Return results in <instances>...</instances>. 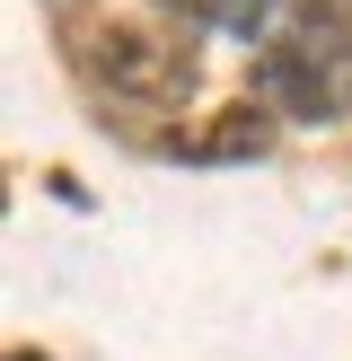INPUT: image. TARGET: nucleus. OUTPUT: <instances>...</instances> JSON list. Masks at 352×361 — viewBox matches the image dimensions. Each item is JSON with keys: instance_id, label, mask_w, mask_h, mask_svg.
Masks as SVG:
<instances>
[{"instance_id": "1", "label": "nucleus", "mask_w": 352, "mask_h": 361, "mask_svg": "<svg viewBox=\"0 0 352 361\" xmlns=\"http://www.w3.org/2000/svg\"><path fill=\"white\" fill-rule=\"evenodd\" d=\"M80 71L123 115H176L194 97V44L185 35H150V27H97L88 53H80Z\"/></svg>"}, {"instance_id": "2", "label": "nucleus", "mask_w": 352, "mask_h": 361, "mask_svg": "<svg viewBox=\"0 0 352 361\" xmlns=\"http://www.w3.org/2000/svg\"><path fill=\"white\" fill-rule=\"evenodd\" d=\"M256 97L291 123H344L352 115V27H291L264 44Z\"/></svg>"}, {"instance_id": "3", "label": "nucleus", "mask_w": 352, "mask_h": 361, "mask_svg": "<svg viewBox=\"0 0 352 361\" xmlns=\"http://www.w3.org/2000/svg\"><path fill=\"white\" fill-rule=\"evenodd\" d=\"M273 150V106H220V115L203 123V133L176 141V159H194V168H220V159H264Z\"/></svg>"}, {"instance_id": "4", "label": "nucleus", "mask_w": 352, "mask_h": 361, "mask_svg": "<svg viewBox=\"0 0 352 361\" xmlns=\"http://www.w3.org/2000/svg\"><path fill=\"white\" fill-rule=\"evenodd\" d=\"M158 9H176L185 27H211V35H238V44H256L264 18H273V0H158Z\"/></svg>"}, {"instance_id": "5", "label": "nucleus", "mask_w": 352, "mask_h": 361, "mask_svg": "<svg viewBox=\"0 0 352 361\" xmlns=\"http://www.w3.org/2000/svg\"><path fill=\"white\" fill-rule=\"evenodd\" d=\"M299 27H352V0H291Z\"/></svg>"}, {"instance_id": "6", "label": "nucleus", "mask_w": 352, "mask_h": 361, "mask_svg": "<svg viewBox=\"0 0 352 361\" xmlns=\"http://www.w3.org/2000/svg\"><path fill=\"white\" fill-rule=\"evenodd\" d=\"M9 361H44V353H9Z\"/></svg>"}]
</instances>
